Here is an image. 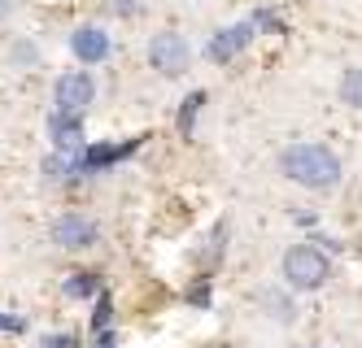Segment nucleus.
<instances>
[{
  "instance_id": "1",
  "label": "nucleus",
  "mask_w": 362,
  "mask_h": 348,
  "mask_svg": "<svg viewBox=\"0 0 362 348\" xmlns=\"http://www.w3.org/2000/svg\"><path fill=\"white\" fill-rule=\"evenodd\" d=\"M279 166L293 183L310 187V192H327V187L341 183V162H336V152L323 148V144H293L279 157Z\"/></svg>"
},
{
  "instance_id": "2",
  "label": "nucleus",
  "mask_w": 362,
  "mask_h": 348,
  "mask_svg": "<svg viewBox=\"0 0 362 348\" xmlns=\"http://www.w3.org/2000/svg\"><path fill=\"white\" fill-rule=\"evenodd\" d=\"M284 279L293 287H301V292H315L327 279V257L315 244H293L284 253Z\"/></svg>"
},
{
  "instance_id": "3",
  "label": "nucleus",
  "mask_w": 362,
  "mask_h": 348,
  "mask_svg": "<svg viewBox=\"0 0 362 348\" xmlns=\"http://www.w3.org/2000/svg\"><path fill=\"white\" fill-rule=\"evenodd\" d=\"M188 57H192V52H188V40L175 35V31L153 35V44H148V61H153V70L166 74V78L184 74V70H188Z\"/></svg>"
},
{
  "instance_id": "4",
  "label": "nucleus",
  "mask_w": 362,
  "mask_h": 348,
  "mask_svg": "<svg viewBox=\"0 0 362 348\" xmlns=\"http://www.w3.org/2000/svg\"><path fill=\"white\" fill-rule=\"evenodd\" d=\"M96 96V83H92V74L83 70H70L57 78V88H53V100H57V114H70V118H79L88 104Z\"/></svg>"
},
{
  "instance_id": "5",
  "label": "nucleus",
  "mask_w": 362,
  "mask_h": 348,
  "mask_svg": "<svg viewBox=\"0 0 362 348\" xmlns=\"http://www.w3.org/2000/svg\"><path fill=\"white\" fill-rule=\"evenodd\" d=\"M92 239H96V222L83 218V213H66L53 227V244H62V248H88Z\"/></svg>"
},
{
  "instance_id": "6",
  "label": "nucleus",
  "mask_w": 362,
  "mask_h": 348,
  "mask_svg": "<svg viewBox=\"0 0 362 348\" xmlns=\"http://www.w3.org/2000/svg\"><path fill=\"white\" fill-rule=\"evenodd\" d=\"M70 48H74V57L79 61H105L110 57V35L100 31V26H79V31L70 35Z\"/></svg>"
},
{
  "instance_id": "7",
  "label": "nucleus",
  "mask_w": 362,
  "mask_h": 348,
  "mask_svg": "<svg viewBox=\"0 0 362 348\" xmlns=\"http://www.w3.org/2000/svg\"><path fill=\"white\" fill-rule=\"evenodd\" d=\"M249 40H253V22H236V26H227V31H218L205 52H210V61H231Z\"/></svg>"
},
{
  "instance_id": "8",
  "label": "nucleus",
  "mask_w": 362,
  "mask_h": 348,
  "mask_svg": "<svg viewBox=\"0 0 362 348\" xmlns=\"http://www.w3.org/2000/svg\"><path fill=\"white\" fill-rule=\"evenodd\" d=\"M48 136H53V144H57V152H79L83 148V126H79V118H70V114H53V122H48Z\"/></svg>"
},
{
  "instance_id": "9",
  "label": "nucleus",
  "mask_w": 362,
  "mask_h": 348,
  "mask_svg": "<svg viewBox=\"0 0 362 348\" xmlns=\"http://www.w3.org/2000/svg\"><path fill=\"white\" fill-rule=\"evenodd\" d=\"M140 148V140H127V144H105V148H88L83 152V170H100V166H114V162H122L127 152H136Z\"/></svg>"
},
{
  "instance_id": "10",
  "label": "nucleus",
  "mask_w": 362,
  "mask_h": 348,
  "mask_svg": "<svg viewBox=\"0 0 362 348\" xmlns=\"http://www.w3.org/2000/svg\"><path fill=\"white\" fill-rule=\"evenodd\" d=\"M96 287H100V279H96V275H70V279H66V296L83 301V296H92Z\"/></svg>"
},
{
  "instance_id": "11",
  "label": "nucleus",
  "mask_w": 362,
  "mask_h": 348,
  "mask_svg": "<svg viewBox=\"0 0 362 348\" xmlns=\"http://www.w3.org/2000/svg\"><path fill=\"white\" fill-rule=\"evenodd\" d=\"M205 104V92H192L188 100H184V109H179V131L184 136H192V122H197V109Z\"/></svg>"
},
{
  "instance_id": "12",
  "label": "nucleus",
  "mask_w": 362,
  "mask_h": 348,
  "mask_svg": "<svg viewBox=\"0 0 362 348\" xmlns=\"http://www.w3.org/2000/svg\"><path fill=\"white\" fill-rule=\"evenodd\" d=\"M341 96H345V104L362 109V70H349V74H345V83H341Z\"/></svg>"
},
{
  "instance_id": "13",
  "label": "nucleus",
  "mask_w": 362,
  "mask_h": 348,
  "mask_svg": "<svg viewBox=\"0 0 362 348\" xmlns=\"http://www.w3.org/2000/svg\"><path fill=\"white\" fill-rule=\"evenodd\" d=\"M110 318H114V305H110V296H100V305H96V318H92L96 335H100V331H110Z\"/></svg>"
},
{
  "instance_id": "14",
  "label": "nucleus",
  "mask_w": 362,
  "mask_h": 348,
  "mask_svg": "<svg viewBox=\"0 0 362 348\" xmlns=\"http://www.w3.org/2000/svg\"><path fill=\"white\" fill-rule=\"evenodd\" d=\"M22 327H27V323H22V318H9V313H0V331H9V335H18Z\"/></svg>"
},
{
  "instance_id": "15",
  "label": "nucleus",
  "mask_w": 362,
  "mask_h": 348,
  "mask_svg": "<svg viewBox=\"0 0 362 348\" xmlns=\"http://www.w3.org/2000/svg\"><path fill=\"white\" fill-rule=\"evenodd\" d=\"M44 348H79V344H74V335H48Z\"/></svg>"
},
{
  "instance_id": "16",
  "label": "nucleus",
  "mask_w": 362,
  "mask_h": 348,
  "mask_svg": "<svg viewBox=\"0 0 362 348\" xmlns=\"http://www.w3.org/2000/svg\"><path fill=\"white\" fill-rule=\"evenodd\" d=\"M96 348H114V335H110V331H100V335H96Z\"/></svg>"
},
{
  "instance_id": "17",
  "label": "nucleus",
  "mask_w": 362,
  "mask_h": 348,
  "mask_svg": "<svg viewBox=\"0 0 362 348\" xmlns=\"http://www.w3.org/2000/svg\"><path fill=\"white\" fill-rule=\"evenodd\" d=\"M114 9H122V13H132V9H140L136 0H114Z\"/></svg>"
}]
</instances>
